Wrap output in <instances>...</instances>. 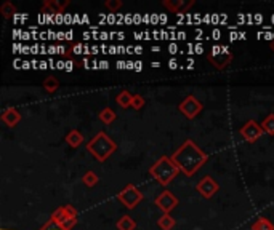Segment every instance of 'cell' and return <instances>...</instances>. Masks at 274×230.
I'll return each mask as SVG.
<instances>
[{
  "label": "cell",
  "mask_w": 274,
  "mask_h": 230,
  "mask_svg": "<svg viewBox=\"0 0 274 230\" xmlns=\"http://www.w3.org/2000/svg\"><path fill=\"white\" fill-rule=\"evenodd\" d=\"M173 163L178 166V170L181 173H185L188 178L194 176L201 168L207 163L209 155L204 150L199 149L194 141L188 139L183 142V145L180 149L175 150V153L172 155Z\"/></svg>",
  "instance_id": "1"
},
{
  "label": "cell",
  "mask_w": 274,
  "mask_h": 230,
  "mask_svg": "<svg viewBox=\"0 0 274 230\" xmlns=\"http://www.w3.org/2000/svg\"><path fill=\"white\" fill-rule=\"evenodd\" d=\"M87 150L98 160V162L103 163L117 150V144L104 131H100L87 142Z\"/></svg>",
  "instance_id": "2"
},
{
  "label": "cell",
  "mask_w": 274,
  "mask_h": 230,
  "mask_svg": "<svg viewBox=\"0 0 274 230\" xmlns=\"http://www.w3.org/2000/svg\"><path fill=\"white\" fill-rule=\"evenodd\" d=\"M178 173H180V170H178V166L173 163L172 157H161L149 168V174L164 187L172 184V181L177 178Z\"/></svg>",
  "instance_id": "3"
},
{
  "label": "cell",
  "mask_w": 274,
  "mask_h": 230,
  "mask_svg": "<svg viewBox=\"0 0 274 230\" xmlns=\"http://www.w3.org/2000/svg\"><path fill=\"white\" fill-rule=\"evenodd\" d=\"M207 59L215 69L223 71V69H226L233 63L234 55L233 51H230L226 47H218V45H215V47H212L210 51L207 53Z\"/></svg>",
  "instance_id": "4"
},
{
  "label": "cell",
  "mask_w": 274,
  "mask_h": 230,
  "mask_svg": "<svg viewBox=\"0 0 274 230\" xmlns=\"http://www.w3.org/2000/svg\"><path fill=\"white\" fill-rule=\"evenodd\" d=\"M143 192L135 186V184H128L117 194V200L125 206L127 210H135L143 202Z\"/></svg>",
  "instance_id": "5"
},
{
  "label": "cell",
  "mask_w": 274,
  "mask_h": 230,
  "mask_svg": "<svg viewBox=\"0 0 274 230\" xmlns=\"http://www.w3.org/2000/svg\"><path fill=\"white\" fill-rule=\"evenodd\" d=\"M204 109V106H202V103L197 99L196 96H186L183 101L180 103V106H178V111L185 115L186 118H189V120H193V118H196L197 115L201 114V111Z\"/></svg>",
  "instance_id": "6"
},
{
  "label": "cell",
  "mask_w": 274,
  "mask_h": 230,
  "mask_svg": "<svg viewBox=\"0 0 274 230\" xmlns=\"http://www.w3.org/2000/svg\"><path fill=\"white\" fill-rule=\"evenodd\" d=\"M241 136L246 139L247 142H255L257 139H260V137L263 136V128H262V125L260 123H257L255 120H249L246 125H244L242 128H241Z\"/></svg>",
  "instance_id": "7"
},
{
  "label": "cell",
  "mask_w": 274,
  "mask_h": 230,
  "mask_svg": "<svg viewBox=\"0 0 274 230\" xmlns=\"http://www.w3.org/2000/svg\"><path fill=\"white\" fill-rule=\"evenodd\" d=\"M154 203L157 205V208L164 211V214H170L175 208H177L178 205V198L175 197L170 190H164L161 195H159Z\"/></svg>",
  "instance_id": "8"
},
{
  "label": "cell",
  "mask_w": 274,
  "mask_h": 230,
  "mask_svg": "<svg viewBox=\"0 0 274 230\" xmlns=\"http://www.w3.org/2000/svg\"><path fill=\"white\" fill-rule=\"evenodd\" d=\"M196 190L199 192L204 198H212L220 190V186L212 176H204V178L196 184Z\"/></svg>",
  "instance_id": "9"
},
{
  "label": "cell",
  "mask_w": 274,
  "mask_h": 230,
  "mask_svg": "<svg viewBox=\"0 0 274 230\" xmlns=\"http://www.w3.org/2000/svg\"><path fill=\"white\" fill-rule=\"evenodd\" d=\"M194 0H164L162 2V6L167 8L172 13H185L188 11L191 6H194Z\"/></svg>",
  "instance_id": "10"
},
{
  "label": "cell",
  "mask_w": 274,
  "mask_h": 230,
  "mask_svg": "<svg viewBox=\"0 0 274 230\" xmlns=\"http://www.w3.org/2000/svg\"><path fill=\"white\" fill-rule=\"evenodd\" d=\"M2 121L6 126L14 128L21 121V114L14 109V107H8V109H5L2 114Z\"/></svg>",
  "instance_id": "11"
},
{
  "label": "cell",
  "mask_w": 274,
  "mask_h": 230,
  "mask_svg": "<svg viewBox=\"0 0 274 230\" xmlns=\"http://www.w3.org/2000/svg\"><path fill=\"white\" fill-rule=\"evenodd\" d=\"M69 0H64V2H56V0H45L43 6H42V13H61L64 11L66 6H69Z\"/></svg>",
  "instance_id": "12"
},
{
  "label": "cell",
  "mask_w": 274,
  "mask_h": 230,
  "mask_svg": "<svg viewBox=\"0 0 274 230\" xmlns=\"http://www.w3.org/2000/svg\"><path fill=\"white\" fill-rule=\"evenodd\" d=\"M66 142L69 144L72 149H77L83 142V134L77 131V129H71V131L66 134Z\"/></svg>",
  "instance_id": "13"
},
{
  "label": "cell",
  "mask_w": 274,
  "mask_h": 230,
  "mask_svg": "<svg viewBox=\"0 0 274 230\" xmlns=\"http://www.w3.org/2000/svg\"><path fill=\"white\" fill-rule=\"evenodd\" d=\"M132 101H133V95L128 90H122L116 96V103L122 107V109H128V107H132Z\"/></svg>",
  "instance_id": "14"
},
{
  "label": "cell",
  "mask_w": 274,
  "mask_h": 230,
  "mask_svg": "<svg viewBox=\"0 0 274 230\" xmlns=\"http://www.w3.org/2000/svg\"><path fill=\"white\" fill-rule=\"evenodd\" d=\"M117 229L119 230H135L136 229V222L128 216V214H125V216H122L119 221H117Z\"/></svg>",
  "instance_id": "15"
},
{
  "label": "cell",
  "mask_w": 274,
  "mask_h": 230,
  "mask_svg": "<svg viewBox=\"0 0 274 230\" xmlns=\"http://www.w3.org/2000/svg\"><path fill=\"white\" fill-rule=\"evenodd\" d=\"M157 226L161 227L162 230H172L175 226H177V221H175V219L170 216V214H164L162 218H159Z\"/></svg>",
  "instance_id": "16"
},
{
  "label": "cell",
  "mask_w": 274,
  "mask_h": 230,
  "mask_svg": "<svg viewBox=\"0 0 274 230\" xmlns=\"http://www.w3.org/2000/svg\"><path fill=\"white\" fill-rule=\"evenodd\" d=\"M42 87H43L45 91H47V93L51 95V93H55V91L59 88V82H58L56 77H47V79L43 80Z\"/></svg>",
  "instance_id": "17"
},
{
  "label": "cell",
  "mask_w": 274,
  "mask_h": 230,
  "mask_svg": "<svg viewBox=\"0 0 274 230\" xmlns=\"http://www.w3.org/2000/svg\"><path fill=\"white\" fill-rule=\"evenodd\" d=\"M116 118H117V115L111 109V107H104V109L100 112V120L103 121L104 125H111Z\"/></svg>",
  "instance_id": "18"
},
{
  "label": "cell",
  "mask_w": 274,
  "mask_h": 230,
  "mask_svg": "<svg viewBox=\"0 0 274 230\" xmlns=\"http://www.w3.org/2000/svg\"><path fill=\"white\" fill-rule=\"evenodd\" d=\"M252 230H274V224L266 218H258L252 224Z\"/></svg>",
  "instance_id": "19"
},
{
  "label": "cell",
  "mask_w": 274,
  "mask_h": 230,
  "mask_svg": "<svg viewBox=\"0 0 274 230\" xmlns=\"http://www.w3.org/2000/svg\"><path fill=\"white\" fill-rule=\"evenodd\" d=\"M0 13H2V16L5 19H10L14 13H16V6H14L11 2H3L0 5Z\"/></svg>",
  "instance_id": "20"
},
{
  "label": "cell",
  "mask_w": 274,
  "mask_h": 230,
  "mask_svg": "<svg viewBox=\"0 0 274 230\" xmlns=\"http://www.w3.org/2000/svg\"><path fill=\"white\" fill-rule=\"evenodd\" d=\"M260 125H262L263 131H265L266 134L274 136V114H270L268 117H266Z\"/></svg>",
  "instance_id": "21"
},
{
  "label": "cell",
  "mask_w": 274,
  "mask_h": 230,
  "mask_svg": "<svg viewBox=\"0 0 274 230\" xmlns=\"http://www.w3.org/2000/svg\"><path fill=\"white\" fill-rule=\"evenodd\" d=\"M98 181H100V178H98V174L93 173V171L85 173V174H83V178H82V182L85 184L87 187H95L98 184Z\"/></svg>",
  "instance_id": "22"
},
{
  "label": "cell",
  "mask_w": 274,
  "mask_h": 230,
  "mask_svg": "<svg viewBox=\"0 0 274 230\" xmlns=\"http://www.w3.org/2000/svg\"><path fill=\"white\" fill-rule=\"evenodd\" d=\"M53 222H56V224L59 226L61 222H63L64 219H67V216H66V210H64V206H59L58 210H55L53 211V214H51V218H50Z\"/></svg>",
  "instance_id": "23"
},
{
  "label": "cell",
  "mask_w": 274,
  "mask_h": 230,
  "mask_svg": "<svg viewBox=\"0 0 274 230\" xmlns=\"http://www.w3.org/2000/svg\"><path fill=\"white\" fill-rule=\"evenodd\" d=\"M122 5H124V3H122V0H106V2H104V6L111 13H116Z\"/></svg>",
  "instance_id": "24"
},
{
  "label": "cell",
  "mask_w": 274,
  "mask_h": 230,
  "mask_svg": "<svg viewBox=\"0 0 274 230\" xmlns=\"http://www.w3.org/2000/svg\"><path fill=\"white\" fill-rule=\"evenodd\" d=\"M146 101H144V98L141 95H133V101H132V107L135 111H141Z\"/></svg>",
  "instance_id": "25"
},
{
  "label": "cell",
  "mask_w": 274,
  "mask_h": 230,
  "mask_svg": "<svg viewBox=\"0 0 274 230\" xmlns=\"http://www.w3.org/2000/svg\"><path fill=\"white\" fill-rule=\"evenodd\" d=\"M77 221H79L77 218H67V219H64L63 222H61L59 226L63 227L64 230H71L75 224H77Z\"/></svg>",
  "instance_id": "26"
},
{
  "label": "cell",
  "mask_w": 274,
  "mask_h": 230,
  "mask_svg": "<svg viewBox=\"0 0 274 230\" xmlns=\"http://www.w3.org/2000/svg\"><path fill=\"white\" fill-rule=\"evenodd\" d=\"M40 230H64V229L61 227V226H58L56 222H53V221L50 219V221L47 222V224H45Z\"/></svg>",
  "instance_id": "27"
},
{
  "label": "cell",
  "mask_w": 274,
  "mask_h": 230,
  "mask_svg": "<svg viewBox=\"0 0 274 230\" xmlns=\"http://www.w3.org/2000/svg\"><path fill=\"white\" fill-rule=\"evenodd\" d=\"M64 210H66V216L67 218H77V211H75V208L72 205H66Z\"/></svg>",
  "instance_id": "28"
},
{
  "label": "cell",
  "mask_w": 274,
  "mask_h": 230,
  "mask_svg": "<svg viewBox=\"0 0 274 230\" xmlns=\"http://www.w3.org/2000/svg\"><path fill=\"white\" fill-rule=\"evenodd\" d=\"M270 48H271V50L274 51V40H271V43H270Z\"/></svg>",
  "instance_id": "29"
}]
</instances>
